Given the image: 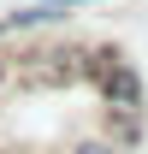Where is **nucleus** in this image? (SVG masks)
Wrapping results in <instances>:
<instances>
[{
	"instance_id": "3",
	"label": "nucleus",
	"mask_w": 148,
	"mask_h": 154,
	"mask_svg": "<svg viewBox=\"0 0 148 154\" xmlns=\"http://www.w3.org/2000/svg\"><path fill=\"white\" fill-rule=\"evenodd\" d=\"M6 71H12V59H6V54H0V83H6Z\"/></svg>"
},
{
	"instance_id": "2",
	"label": "nucleus",
	"mask_w": 148,
	"mask_h": 154,
	"mask_svg": "<svg viewBox=\"0 0 148 154\" xmlns=\"http://www.w3.org/2000/svg\"><path fill=\"white\" fill-rule=\"evenodd\" d=\"M71 154H113L107 142H83V148H71Z\"/></svg>"
},
{
	"instance_id": "1",
	"label": "nucleus",
	"mask_w": 148,
	"mask_h": 154,
	"mask_svg": "<svg viewBox=\"0 0 148 154\" xmlns=\"http://www.w3.org/2000/svg\"><path fill=\"white\" fill-rule=\"evenodd\" d=\"M101 89H107L113 113H142V77L130 71L125 59H113V65H107V77H101Z\"/></svg>"
}]
</instances>
